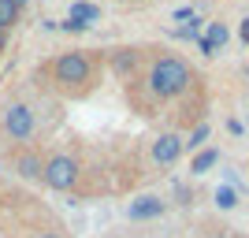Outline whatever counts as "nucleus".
Instances as JSON below:
<instances>
[{"instance_id":"obj_1","label":"nucleus","mask_w":249,"mask_h":238,"mask_svg":"<svg viewBox=\"0 0 249 238\" xmlns=\"http://www.w3.org/2000/svg\"><path fill=\"white\" fill-rule=\"evenodd\" d=\"M190 86H194V67H190L182 56H175V52H156L153 60H149V67L142 71V78H138V82H126V90H134V93L142 90V93H145V101L138 104V112L149 115L153 104L178 101Z\"/></svg>"},{"instance_id":"obj_2","label":"nucleus","mask_w":249,"mask_h":238,"mask_svg":"<svg viewBox=\"0 0 249 238\" xmlns=\"http://www.w3.org/2000/svg\"><path fill=\"white\" fill-rule=\"evenodd\" d=\"M101 71H104V52H93V49H71L45 63L49 86L56 93L71 97V101L93 93L97 82H101Z\"/></svg>"},{"instance_id":"obj_3","label":"nucleus","mask_w":249,"mask_h":238,"mask_svg":"<svg viewBox=\"0 0 249 238\" xmlns=\"http://www.w3.org/2000/svg\"><path fill=\"white\" fill-rule=\"evenodd\" d=\"M0 134L8 138V142H15L22 149V145H30L34 134H37V112H34V104L26 101H15L4 108V119H0Z\"/></svg>"},{"instance_id":"obj_4","label":"nucleus","mask_w":249,"mask_h":238,"mask_svg":"<svg viewBox=\"0 0 249 238\" xmlns=\"http://www.w3.org/2000/svg\"><path fill=\"white\" fill-rule=\"evenodd\" d=\"M78 175H82V167H78V160H74L71 153H49V156H45L41 183L49 190H56V194H71V190L78 186Z\"/></svg>"},{"instance_id":"obj_5","label":"nucleus","mask_w":249,"mask_h":238,"mask_svg":"<svg viewBox=\"0 0 249 238\" xmlns=\"http://www.w3.org/2000/svg\"><path fill=\"white\" fill-rule=\"evenodd\" d=\"M104 63L112 67L119 78L126 82H134L138 71H142V63H145V49H138V45H123V49H108L104 52Z\"/></svg>"},{"instance_id":"obj_6","label":"nucleus","mask_w":249,"mask_h":238,"mask_svg":"<svg viewBox=\"0 0 249 238\" xmlns=\"http://www.w3.org/2000/svg\"><path fill=\"white\" fill-rule=\"evenodd\" d=\"M182 153H186V145H182V134H175V130H164V134L149 145V160H153L156 167L178 164V156H182Z\"/></svg>"},{"instance_id":"obj_7","label":"nucleus","mask_w":249,"mask_h":238,"mask_svg":"<svg viewBox=\"0 0 249 238\" xmlns=\"http://www.w3.org/2000/svg\"><path fill=\"white\" fill-rule=\"evenodd\" d=\"M11 171L19 179H26V183H41L45 175V156L34 149V145H22L19 153L11 156Z\"/></svg>"},{"instance_id":"obj_8","label":"nucleus","mask_w":249,"mask_h":238,"mask_svg":"<svg viewBox=\"0 0 249 238\" xmlns=\"http://www.w3.org/2000/svg\"><path fill=\"white\" fill-rule=\"evenodd\" d=\"M164 212H167V201H164V197H156V194H142V197H134V201L126 205V216L134 220V223L160 220Z\"/></svg>"},{"instance_id":"obj_9","label":"nucleus","mask_w":249,"mask_h":238,"mask_svg":"<svg viewBox=\"0 0 249 238\" xmlns=\"http://www.w3.org/2000/svg\"><path fill=\"white\" fill-rule=\"evenodd\" d=\"M227 37H231L227 22H208L205 37H197V49L205 52V56H216V52L223 49V45H227Z\"/></svg>"},{"instance_id":"obj_10","label":"nucleus","mask_w":249,"mask_h":238,"mask_svg":"<svg viewBox=\"0 0 249 238\" xmlns=\"http://www.w3.org/2000/svg\"><path fill=\"white\" fill-rule=\"evenodd\" d=\"M67 19H71V22H78L82 30H89V26H93V22L101 19V8H97V4H89V0H74V4H71V11H67Z\"/></svg>"},{"instance_id":"obj_11","label":"nucleus","mask_w":249,"mask_h":238,"mask_svg":"<svg viewBox=\"0 0 249 238\" xmlns=\"http://www.w3.org/2000/svg\"><path fill=\"white\" fill-rule=\"evenodd\" d=\"M216 164H219V149L216 145H205V149H197L194 160H190V175H208Z\"/></svg>"},{"instance_id":"obj_12","label":"nucleus","mask_w":249,"mask_h":238,"mask_svg":"<svg viewBox=\"0 0 249 238\" xmlns=\"http://www.w3.org/2000/svg\"><path fill=\"white\" fill-rule=\"evenodd\" d=\"M208 138H212V127H208V123H197L194 130H190V138H182V145H186L190 153H197V149H205V145H208Z\"/></svg>"},{"instance_id":"obj_13","label":"nucleus","mask_w":249,"mask_h":238,"mask_svg":"<svg viewBox=\"0 0 249 238\" xmlns=\"http://www.w3.org/2000/svg\"><path fill=\"white\" fill-rule=\"evenodd\" d=\"M216 208H223V212H231V208H238V197H242V190H234V186H227V183H223V186H216Z\"/></svg>"},{"instance_id":"obj_14","label":"nucleus","mask_w":249,"mask_h":238,"mask_svg":"<svg viewBox=\"0 0 249 238\" xmlns=\"http://www.w3.org/2000/svg\"><path fill=\"white\" fill-rule=\"evenodd\" d=\"M19 19H22V8H15L11 0H0V30L19 26Z\"/></svg>"},{"instance_id":"obj_15","label":"nucleus","mask_w":249,"mask_h":238,"mask_svg":"<svg viewBox=\"0 0 249 238\" xmlns=\"http://www.w3.org/2000/svg\"><path fill=\"white\" fill-rule=\"evenodd\" d=\"M197 30H201V19L194 15L186 26H178V30H175V37H182V41H197Z\"/></svg>"},{"instance_id":"obj_16","label":"nucleus","mask_w":249,"mask_h":238,"mask_svg":"<svg viewBox=\"0 0 249 238\" xmlns=\"http://www.w3.org/2000/svg\"><path fill=\"white\" fill-rule=\"evenodd\" d=\"M175 197H178V205H190L194 194H190V186H175Z\"/></svg>"},{"instance_id":"obj_17","label":"nucleus","mask_w":249,"mask_h":238,"mask_svg":"<svg viewBox=\"0 0 249 238\" xmlns=\"http://www.w3.org/2000/svg\"><path fill=\"white\" fill-rule=\"evenodd\" d=\"M190 19H194V8H178L175 11V22H190Z\"/></svg>"},{"instance_id":"obj_18","label":"nucleus","mask_w":249,"mask_h":238,"mask_svg":"<svg viewBox=\"0 0 249 238\" xmlns=\"http://www.w3.org/2000/svg\"><path fill=\"white\" fill-rule=\"evenodd\" d=\"M238 37H242V41L249 45V19H242V30H238Z\"/></svg>"},{"instance_id":"obj_19","label":"nucleus","mask_w":249,"mask_h":238,"mask_svg":"<svg viewBox=\"0 0 249 238\" xmlns=\"http://www.w3.org/2000/svg\"><path fill=\"white\" fill-rule=\"evenodd\" d=\"M37 238H67V235H63V231H41Z\"/></svg>"},{"instance_id":"obj_20","label":"nucleus","mask_w":249,"mask_h":238,"mask_svg":"<svg viewBox=\"0 0 249 238\" xmlns=\"http://www.w3.org/2000/svg\"><path fill=\"white\" fill-rule=\"evenodd\" d=\"M8 34H11V30H0V52L8 49Z\"/></svg>"},{"instance_id":"obj_21","label":"nucleus","mask_w":249,"mask_h":238,"mask_svg":"<svg viewBox=\"0 0 249 238\" xmlns=\"http://www.w3.org/2000/svg\"><path fill=\"white\" fill-rule=\"evenodd\" d=\"M11 4H15V8H26V4H30V0H11Z\"/></svg>"},{"instance_id":"obj_22","label":"nucleus","mask_w":249,"mask_h":238,"mask_svg":"<svg viewBox=\"0 0 249 238\" xmlns=\"http://www.w3.org/2000/svg\"><path fill=\"white\" fill-rule=\"evenodd\" d=\"M208 238H227V235H223V231H216V235H208Z\"/></svg>"}]
</instances>
